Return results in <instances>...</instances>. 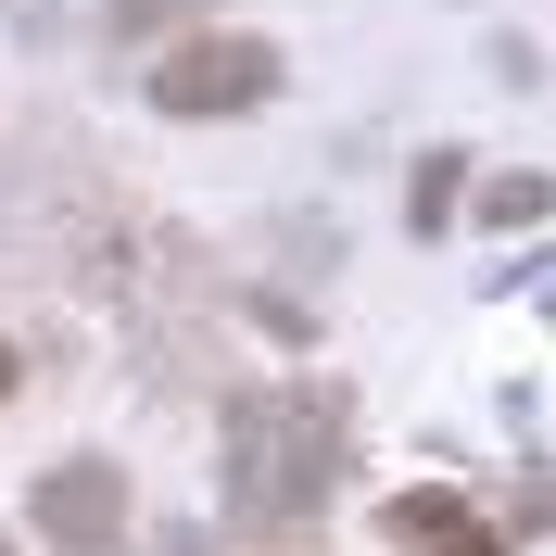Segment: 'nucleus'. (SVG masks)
Listing matches in <instances>:
<instances>
[{
    "instance_id": "nucleus-1",
    "label": "nucleus",
    "mask_w": 556,
    "mask_h": 556,
    "mask_svg": "<svg viewBox=\"0 0 556 556\" xmlns=\"http://www.w3.org/2000/svg\"><path fill=\"white\" fill-rule=\"evenodd\" d=\"M342 455H354V392L342 380H278V392H241L228 405V493H241L253 519L329 506Z\"/></svg>"
},
{
    "instance_id": "nucleus-2",
    "label": "nucleus",
    "mask_w": 556,
    "mask_h": 556,
    "mask_svg": "<svg viewBox=\"0 0 556 556\" xmlns=\"http://www.w3.org/2000/svg\"><path fill=\"white\" fill-rule=\"evenodd\" d=\"M152 114H190V127H203V114H253V102H278V38H241V26H190V38H165V51H152Z\"/></svg>"
},
{
    "instance_id": "nucleus-3",
    "label": "nucleus",
    "mask_w": 556,
    "mask_h": 556,
    "mask_svg": "<svg viewBox=\"0 0 556 556\" xmlns=\"http://www.w3.org/2000/svg\"><path fill=\"white\" fill-rule=\"evenodd\" d=\"M26 519L51 556H127V468L114 455H64V468H38Z\"/></svg>"
},
{
    "instance_id": "nucleus-4",
    "label": "nucleus",
    "mask_w": 556,
    "mask_h": 556,
    "mask_svg": "<svg viewBox=\"0 0 556 556\" xmlns=\"http://www.w3.org/2000/svg\"><path fill=\"white\" fill-rule=\"evenodd\" d=\"M380 544H417V556H506V531H481L443 481H417V493H392V506H380Z\"/></svg>"
},
{
    "instance_id": "nucleus-5",
    "label": "nucleus",
    "mask_w": 556,
    "mask_h": 556,
    "mask_svg": "<svg viewBox=\"0 0 556 556\" xmlns=\"http://www.w3.org/2000/svg\"><path fill=\"white\" fill-rule=\"evenodd\" d=\"M203 13H215V0H102V26L127 38V51H139V38H165V26H203Z\"/></svg>"
},
{
    "instance_id": "nucleus-6",
    "label": "nucleus",
    "mask_w": 556,
    "mask_h": 556,
    "mask_svg": "<svg viewBox=\"0 0 556 556\" xmlns=\"http://www.w3.org/2000/svg\"><path fill=\"white\" fill-rule=\"evenodd\" d=\"M455 190H468V177H455V152H430V165H417V190H405L417 241H443V228H455Z\"/></svg>"
},
{
    "instance_id": "nucleus-7",
    "label": "nucleus",
    "mask_w": 556,
    "mask_h": 556,
    "mask_svg": "<svg viewBox=\"0 0 556 556\" xmlns=\"http://www.w3.org/2000/svg\"><path fill=\"white\" fill-rule=\"evenodd\" d=\"M544 203H556V177H481V215H493V228H531Z\"/></svg>"
},
{
    "instance_id": "nucleus-8",
    "label": "nucleus",
    "mask_w": 556,
    "mask_h": 556,
    "mask_svg": "<svg viewBox=\"0 0 556 556\" xmlns=\"http://www.w3.org/2000/svg\"><path fill=\"white\" fill-rule=\"evenodd\" d=\"M13 380H26V367H13V342H0V405H13Z\"/></svg>"
},
{
    "instance_id": "nucleus-9",
    "label": "nucleus",
    "mask_w": 556,
    "mask_h": 556,
    "mask_svg": "<svg viewBox=\"0 0 556 556\" xmlns=\"http://www.w3.org/2000/svg\"><path fill=\"white\" fill-rule=\"evenodd\" d=\"M0 556H13V544H0Z\"/></svg>"
}]
</instances>
